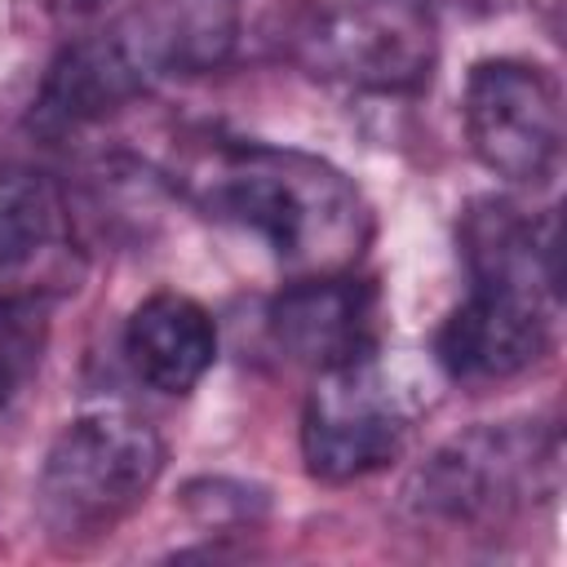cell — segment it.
I'll list each match as a JSON object with an SVG mask.
<instances>
[{
    "instance_id": "obj_5",
    "label": "cell",
    "mask_w": 567,
    "mask_h": 567,
    "mask_svg": "<svg viewBox=\"0 0 567 567\" xmlns=\"http://www.w3.org/2000/svg\"><path fill=\"white\" fill-rule=\"evenodd\" d=\"M461 124L474 159L509 186H549L563 164L558 80L527 58H483L465 75Z\"/></svg>"
},
{
    "instance_id": "obj_2",
    "label": "cell",
    "mask_w": 567,
    "mask_h": 567,
    "mask_svg": "<svg viewBox=\"0 0 567 567\" xmlns=\"http://www.w3.org/2000/svg\"><path fill=\"white\" fill-rule=\"evenodd\" d=\"M164 439L124 408L66 421L35 474V518L62 549H84L128 523L164 474Z\"/></svg>"
},
{
    "instance_id": "obj_4",
    "label": "cell",
    "mask_w": 567,
    "mask_h": 567,
    "mask_svg": "<svg viewBox=\"0 0 567 567\" xmlns=\"http://www.w3.org/2000/svg\"><path fill=\"white\" fill-rule=\"evenodd\" d=\"M284 44L315 80L359 93H412L439 58L425 0H301Z\"/></svg>"
},
{
    "instance_id": "obj_6",
    "label": "cell",
    "mask_w": 567,
    "mask_h": 567,
    "mask_svg": "<svg viewBox=\"0 0 567 567\" xmlns=\"http://www.w3.org/2000/svg\"><path fill=\"white\" fill-rule=\"evenodd\" d=\"M412 434V412L377 354L315 372L301 408V461L319 483H354L385 470Z\"/></svg>"
},
{
    "instance_id": "obj_10",
    "label": "cell",
    "mask_w": 567,
    "mask_h": 567,
    "mask_svg": "<svg viewBox=\"0 0 567 567\" xmlns=\"http://www.w3.org/2000/svg\"><path fill=\"white\" fill-rule=\"evenodd\" d=\"M461 261L470 284L518 288L558 301V217L483 195L461 213Z\"/></svg>"
},
{
    "instance_id": "obj_15",
    "label": "cell",
    "mask_w": 567,
    "mask_h": 567,
    "mask_svg": "<svg viewBox=\"0 0 567 567\" xmlns=\"http://www.w3.org/2000/svg\"><path fill=\"white\" fill-rule=\"evenodd\" d=\"M102 0H49V9L53 13H62V18H84V13H93Z\"/></svg>"
},
{
    "instance_id": "obj_12",
    "label": "cell",
    "mask_w": 567,
    "mask_h": 567,
    "mask_svg": "<svg viewBox=\"0 0 567 567\" xmlns=\"http://www.w3.org/2000/svg\"><path fill=\"white\" fill-rule=\"evenodd\" d=\"M124 359L159 394H190L217 363V323L186 292H151L124 319Z\"/></svg>"
},
{
    "instance_id": "obj_1",
    "label": "cell",
    "mask_w": 567,
    "mask_h": 567,
    "mask_svg": "<svg viewBox=\"0 0 567 567\" xmlns=\"http://www.w3.org/2000/svg\"><path fill=\"white\" fill-rule=\"evenodd\" d=\"M182 190L204 217L270 248L292 279L350 270L372 235V213L341 168L266 142H213L186 164Z\"/></svg>"
},
{
    "instance_id": "obj_9",
    "label": "cell",
    "mask_w": 567,
    "mask_h": 567,
    "mask_svg": "<svg viewBox=\"0 0 567 567\" xmlns=\"http://www.w3.org/2000/svg\"><path fill=\"white\" fill-rule=\"evenodd\" d=\"M84 275L62 190L49 177H0V297L53 301Z\"/></svg>"
},
{
    "instance_id": "obj_11",
    "label": "cell",
    "mask_w": 567,
    "mask_h": 567,
    "mask_svg": "<svg viewBox=\"0 0 567 567\" xmlns=\"http://www.w3.org/2000/svg\"><path fill=\"white\" fill-rule=\"evenodd\" d=\"M146 84H151V75L133 58V49L120 40V31L80 40L53 58V66L31 102V128L44 137L80 133L89 124H102L120 106H128Z\"/></svg>"
},
{
    "instance_id": "obj_13",
    "label": "cell",
    "mask_w": 567,
    "mask_h": 567,
    "mask_svg": "<svg viewBox=\"0 0 567 567\" xmlns=\"http://www.w3.org/2000/svg\"><path fill=\"white\" fill-rule=\"evenodd\" d=\"M235 31H239L235 0H159L142 9L128 27H120V40L155 80L173 71L217 66L230 53Z\"/></svg>"
},
{
    "instance_id": "obj_14",
    "label": "cell",
    "mask_w": 567,
    "mask_h": 567,
    "mask_svg": "<svg viewBox=\"0 0 567 567\" xmlns=\"http://www.w3.org/2000/svg\"><path fill=\"white\" fill-rule=\"evenodd\" d=\"M44 301H27V297H0V412L27 390V381L40 368L44 354Z\"/></svg>"
},
{
    "instance_id": "obj_3",
    "label": "cell",
    "mask_w": 567,
    "mask_h": 567,
    "mask_svg": "<svg viewBox=\"0 0 567 567\" xmlns=\"http://www.w3.org/2000/svg\"><path fill=\"white\" fill-rule=\"evenodd\" d=\"M558 430L549 421H492L452 434L412 474L403 501L421 523L501 527L558 492Z\"/></svg>"
},
{
    "instance_id": "obj_8",
    "label": "cell",
    "mask_w": 567,
    "mask_h": 567,
    "mask_svg": "<svg viewBox=\"0 0 567 567\" xmlns=\"http://www.w3.org/2000/svg\"><path fill=\"white\" fill-rule=\"evenodd\" d=\"M377 288L350 270L297 275L266 310L270 346L310 372L341 368L350 359L377 354Z\"/></svg>"
},
{
    "instance_id": "obj_7",
    "label": "cell",
    "mask_w": 567,
    "mask_h": 567,
    "mask_svg": "<svg viewBox=\"0 0 567 567\" xmlns=\"http://www.w3.org/2000/svg\"><path fill=\"white\" fill-rule=\"evenodd\" d=\"M554 337V301L470 284V297L439 323L434 332V363L456 385H496L549 354Z\"/></svg>"
}]
</instances>
